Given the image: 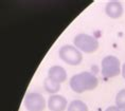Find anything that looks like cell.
<instances>
[{"mask_svg": "<svg viewBox=\"0 0 125 111\" xmlns=\"http://www.w3.org/2000/svg\"><path fill=\"white\" fill-rule=\"evenodd\" d=\"M69 85L75 93H84L86 91L94 90L99 85V81L94 74L85 71L73 75L69 81Z\"/></svg>", "mask_w": 125, "mask_h": 111, "instance_id": "1", "label": "cell"}, {"mask_svg": "<svg viewBox=\"0 0 125 111\" xmlns=\"http://www.w3.org/2000/svg\"><path fill=\"white\" fill-rule=\"evenodd\" d=\"M74 47H76L81 52L84 53H94V52L99 49V40L91 35L85 33H81L74 37L73 39Z\"/></svg>", "mask_w": 125, "mask_h": 111, "instance_id": "2", "label": "cell"}, {"mask_svg": "<svg viewBox=\"0 0 125 111\" xmlns=\"http://www.w3.org/2000/svg\"><path fill=\"white\" fill-rule=\"evenodd\" d=\"M58 55L64 63L70 66H77L83 61L82 52L72 45L62 46L58 51Z\"/></svg>", "mask_w": 125, "mask_h": 111, "instance_id": "3", "label": "cell"}, {"mask_svg": "<svg viewBox=\"0 0 125 111\" xmlns=\"http://www.w3.org/2000/svg\"><path fill=\"white\" fill-rule=\"evenodd\" d=\"M102 74L106 78L117 77L119 74H121V63L118 57L114 55H107L102 60Z\"/></svg>", "mask_w": 125, "mask_h": 111, "instance_id": "4", "label": "cell"}, {"mask_svg": "<svg viewBox=\"0 0 125 111\" xmlns=\"http://www.w3.org/2000/svg\"><path fill=\"white\" fill-rule=\"evenodd\" d=\"M23 105L28 111H43L47 107V102L42 94L30 92L24 96Z\"/></svg>", "mask_w": 125, "mask_h": 111, "instance_id": "5", "label": "cell"}, {"mask_svg": "<svg viewBox=\"0 0 125 111\" xmlns=\"http://www.w3.org/2000/svg\"><path fill=\"white\" fill-rule=\"evenodd\" d=\"M48 108L51 111H65L68 108V101L62 95L53 94L48 98Z\"/></svg>", "mask_w": 125, "mask_h": 111, "instance_id": "6", "label": "cell"}, {"mask_svg": "<svg viewBox=\"0 0 125 111\" xmlns=\"http://www.w3.org/2000/svg\"><path fill=\"white\" fill-rule=\"evenodd\" d=\"M124 8L119 1H109L105 7V13L112 19H118L123 15Z\"/></svg>", "mask_w": 125, "mask_h": 111, "instance_id": "7", "label": "cell"}, {"mask_svg": "<svg viewBox=\"0 0 125 111\" xmlns=\"http://www.w3.org/2000/svg\"><path fill=\"white\" fill-rule=\"evenodd\" d=\"M48 77L58 84H62L67 79V72L65 68L61 66H52L48 71Z\"/></svg>", "mask_w": 125, "mask_h": 111, "instance_id": "8", "label": "cell"}, {"mask_svg": "<svg viewBox=\"0 0 125 111\" xmlns=\"http://www.w3.org/2000/svg\"><path fill=\"white\" fill-rule=\"evenodd\" d=\"M43 88H45V90L48 92V93L53 95V94H56L61 90V84L52 81V79L49 77H46L45 81H43Z\"/></svg>", "mask_w": 125, "mask_h": 111, "instance_id": "9", "label": "cell"}, {"mask_svg": "<svg viewBox=\"0 0 125 111\" xmlns=\"http://www.w3.org/2000/svg\"><path fill=\"white\" fill-rule=\"evenodd\" d=\"M67 111H88V106L83 101L74 100L68 105Z\"/></svg>", "mask_w": 125, "mask_h": 111, "instance_id": "10", "label": "cell"}, {"mask_svg": "<svg viewBox=\"0 0 125 111\" xmlns=\"http://www.w3.org/2000/svg\"><path fill=\"white\" fill-rule=\"evenodd\" d=\"M115 106L119 109H125V89L120 90L115 95Z\"/></svg>", "mask_w": 125, "mask_h": 111, "instance_id": "11", "label": "cell"}, {"mask_svg": "<svg viewBox=\"0 0 125 111\" xmlns=\"http://www.w3.org/2000/svg\"><path fill=\"white\" fill-rule=\"evenodd\" d=\"M105 111H121V109H119V108L115 105V106H110V107H108Z\"/></svg>", "mask_w": 125, "mask_h": 111, "instance_id": "12", "label": "cell"}, {"mask_svg": "<svg viewBox=\"0 0 125 111\" xmlns=\"http://www.w3.org/2000/svg\"><path fill=\"white\" fill-rule=\"evenodd\" d=\"M121 74H122V76H123V78L125 79V64L122 66V70H121Z\"/></svg>", "mask_w": 125, "mask_h": 111, "instance_id": "13", "label": "cell"}, {"mask_svg": "<svg viewBox=\"0 0 125 111\" xmlns=\"http://www.w3.org/2000/svg\"><path fill=\"white\" fill-rule=\"evenodd\" d=\"M121 111H125V109H122V110H121Z\"/></svg>", "mask_w": 125, "mask_h": 111, "instance_id": "14", "label": "cell"}]
</instances>
